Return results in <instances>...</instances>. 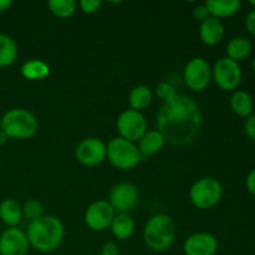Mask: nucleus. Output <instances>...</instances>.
Segmentation results:
<instances>
[{"mask_svg":"<svg viewBox=\"0 0 255 255\" xmlns=\"http://www.w3.org/2000/svg\"><path fill=\"white\" fill-rule=\"evenodd\" d=\"M204 5L211 16L221 20L222 17H229L238 12L242 4L239 0H207Z\"/></svg>","mask_w":255,"mask_h":255,"instance_id":"17","label":"nucleus"},{"mask_svg":"<svg viewBox=\"0 0 255 255\" xmlns=\"http://www.w3.org/2000/svg\"><path fill=\"white\" fill-rule=\"evenodd\" d=\"M80 9L86 14H95L100 10L102 2L100 0H81L79 2Z\"/></svg>","mask_w":255,"mask_h":255,"instance_id":"28","label":"nucleus"},{"mask_svg":"<svg viewBox=\"0 0 255 255\" xmlns=\"http://www.w3.org/2000/svg\"><path fill=\"white\" fill-rule=\"evenodd\" d=\"M22 208L19 202L15 199L7 198L0 203V219L9 228H14L21 221Z\"/></svg>","mask_w":255,"mask_h":255,"instance_id":"19","label":"nucleus"},{"mask_svg":"<svg viewBox=\"0 0 255 255\" xmlns=\"http://www.w3.org/2000/svg\"><path fill=\"white\" fill-rule=\"evenodd\" d=\"M244 132L251 139L255 141V114H252L251 116L247 117L244 122Z\"/></svg>","mask_w":255,"mask_h":255,"instance_id":"30","label":"nucleus"},{"mask_svg":"<svg viewBox=\"0 0 255 255\" xmlns=\"http://www.w3.org/2000/svg\"><path fill=\"white\" fill-rule=\"evenodd\" d=\"M202 126L198 105L189 96L177 94L174 99L162 105L157 114V128L172 146L192 143Z\"/></svg>","mask_w":255,"mask_h":255,"instance_id":"1","label":"nucleus"},{"mask_svg":"<svg viewBox=\"0 0 255 255\" xmlns=\"http://www.w3.org/2000/svg\"><path fill=\"white\" fill-rule=\"evenodd\" d=\"M184 82L191 90L201 92L212 80V69L203 57H193L187 62L183 71Z\"/></svg>","mask_w":255,"mask_h":255,"instance_id":"9","label":"nucleus"},{"mask_svg":"<svg viewBox=\"0 0 255 255\" xmlns=\"http://www.w3.org/2000/svg\"><path fill=\"white\" fill-rule=\"evenodd\" d=\"M246 27L252 35L255 36V9L251 10L246 16Z\"/></svg>","mask_w":255,"mask_h":255,"instance_id":"32","label":"nucleus"},{"mask_svg":"<svg viewBox=\"0 0 255 255\" xmlns=\"http://www.w3.org/2000/svg\"><path fill=\"white\" fill-rule=\"evenodd\" d=\"M21 208L22 214L30 221H35V219L42 217V212H44L42 204L36 199H27Z\"/></svg>","mask_w":255,"mask_h":255,"instance_id":"26","label":"nucleus"},{"mask_svg":"<svg viewBox=\"0 0 255 255\" xmlns=\"http://www.w3.org/2000/svg\"><path fill=\"white\" fill-rule=\"evenodd\" d=\"M199 36L203 44L208 46H216L223 40L224 25L219 19L209 16L199 26Z\"/></svg>","mask_w":255,"mask_h":255,"instance_id":"15","label":"nucleus"},{"mask_svg":"<svg viewBox=\"0 0 255 255\" xmlns=\"http://www.w3.org/2000/svg\"><path fill=\"white\" fill-rule=\"evenodd\" d=\"M0 121H1V117H0Z\"/></svg>","mask_w":255,"mask_h":255,"instance_id":"38","label":"nucleus"},{"mask_svg":"<svg viewBox=\"0 0 255 255\" xmlns=\"http://www.w3.org/2000/svg\"><path fill=\"white\" fill-rule=\"evenodd\" d=\"M37 120L34 115L25 109H11L4 114L0 121V129L9 138H31L37 131Z\"/></svg>","mask_w":255,"mask_h":255,"instance_id":"4","label":"nucleus"},{"mask_svg":"<svg viewBox=\"0 0 255 255\" xmlns=\"http://www.w3.org/2000/svg\"><path fill=\"white\" fill-rule=\"evenodd\" d=\"M252 67H253V71L255 72V56L253 57V61H252Z\"/></svg>","mask_w":255,"mask_h":255,"instance_id":"36","label":"nucleus"},{"mask_svg":"<svg viewBox=\"0 0 255 255\" xmlns=\"http://www.w3.org/2000/svg\"><path fill=\"white\" fill-rule=\"evenodd\" d=\"M177 236L176 224L171 217L157 214L151 217L143 229V239L151 251L161 253L169 249Z\"/></svg>","mask_w":255,"mask_h":255,"instance_id":"3","label":"nucleus"},{"mask_svg":"<svg viewBox=\"0 0 255 255\" xmlns=\"http://www.w3.org/2000/svg\"><path fill=\"white\" fill-rule=\"evenodd\" d=\"M12 5L11 0H0V12H4Z\"/></svg>","mask_w":255,"mask_h":255,"instance_id":"34","label":"nucleus"},{"mask_svg":"<svg viewBox=\"0 0 255 255\" xmlns=\"http://www.w3.org/2000/svg\"><path fill=\"white\" fill-rule=\"evenodd\" d=\"M212 77L219 89L233 91L242 81V69L239 62L224 56L217 60L212 69Z\"/></svg>","mask_w":255,"mask_h":255,"instance_id":"7","label":"nucleus"},{"mask_svg":"<svg viewBox=\"0 0 255 255\" xmlns=\"http://www.w3.org/2000/svg\"><path fill=\"white\" fill-rule=\"evenodd\" d=\"M246 187L247 189H248L249 193L253 194L255 197V168L252 169V171L248 173V176H247Z\"/></svg>","mask_w":255,"mask_h":255,"instance_id":"33","label":"nucleus"},{"mask_svg":"<svg viewBox=\"0 0 255 255\" xmlns=\"http://www.w3.org/2000/svg\"><path fill=\"white\" fill-rule=\"evenodd\" d=\"M29 247L26 233L17 227L0 234V255H26Z\"/></svg>","mask_w":255,"mask_h":255,"instance_id":"13","label":"nucleus"},{"mask_svg":"<svg viewBox=\"0 0 255 255\" xmlns=\"http://www.w3.org/2000/svg\"><path fill=\"white\" fill-rule=\"evenodd\" d=\"M209 16H211V15H209L208 9H207V6L204 4L197 5V6L193 9L194 20H196V21H199L201 24L204 21V20L208 19Z\"/></svg>","mask_w":255,"mask_h":255,"instance_id":"29","label":"nucleus"},{"mask_svg":"<svg viewBox=\"0 0 255 255\" xmlns=\"http://www.w3.org/2000/svg\"><path fill=\"white\" fill-rule=\"evenodd\" d=\"M223 186L214 177H203L194 182L189 189V199L198 209H211L221 202Z\"/></svg>","mask_w":255,"mask_h":255,"instance_id":"5","label":"nucleus"},{"mask_svg":"<svg viewBox=\"0 0 255 255\" xmlns=\"http://www.w3.org/2000/svg\"><path fill=\"white\" fill-rule=\"evenodd\" d=\"M116 126L120 137L131 142L139 141L147 132V121L143 115L131 109L120 114Z\"/></svg>","mask_w":255,"mask_h":255,"instance_id":"8","label":"nucleus"},{"mask_svg":"<svg viewBox=\"0 0 255 255\" xmlns=\"http://www.w3.org/2000/svg\"><path fill=\"white\" fill-rule=\"evenodd\" d=\"M77 162L87 167L99 166L106 159L107 146L102 139L89 137L80 142L75 149Z\"/></svg>","mask_w":255,"mask_h":255,"instance_id":"10","label":"nucleus"},{"mask_svg":"<svg viewBox=\"0 0 255 255\" xmlns=\"http://www.w3.org/2000/svg\"><path fill=\"white\" fill-rule=\"evenodd\" d=\"M109 203L116 213H128L138 203V189L133 183L121 182L110 192Z\"/></svg>","mask_w":255,"mask_h":255,"instance_id":"11","label":"nucleus"},{"mask_svg":"<svg viewBox=\"0 0 255 255\" xmlns=\"http://www.w3.org/2000/svg\"><path fill=\"white\" fill-rule=\"evenodd\" d=\"M249 4L253 6V9H255V0H251V1H249Z\"/></svg>","mask_w":255,"mask_h":255,"instance_id":"37","label":"nucleus"},{"mask_svg":"<svg viewBox=\"0 0 255 255\" xmlns=\"http://www.w3.org/2000/svg\"><path fill=\"white\" fill-rule=\"evenodd\" d=\"M252 42L248 37L246 36H236L229 40L227 45V57L239 62L242 60H246L251 55Z\"/></svg>","mask_w":255,"mask_h":255,"instance_id":"20","label":"nucleus"},{"mask_svg":"<svg viewBox=\"0 0 255 255\" xmlns=\"http://www.w3.org/2000/svg\"><path fill=\"white\" fill-rule=\"evenodd\" d=\"M7 139H9V137H7L6 134L0 129V146H4V144L7 142Z\"/></svg>","mask_w":255,"mask_h":255,"instance_id":"35","label":"nucleus"},{"mask_svg":"<svg viewBox=\"0 0 255 255\" xmlns=\"http://www.w3.org/2000/svg\"><path fill=\"white\" fill-rule=\"evenodd\" d=\"M101 255H120V248L114 242H107L101 249Z\"/></svg>","mask_w":255,"mask_h":255,"instance_id":"31","label":"nucleus"},{"mask_svg":"<svg viewBox=\"0 0 255 255\" xmlns=\"http://www.w3.org/2000/svg\"><path fill=\"white\" fill-rule=\"evenodd\" d=\"M110 228L115 238L119 241H126L133 234L134 221L128 213H117Z\"/></svg>","mask_w":255,"mask_h":255,"instance_id":"18","label":"nucleus"},{"mask_svg":"<svg viewBox=\"0 0 255 255\" xmlns=\"http://www.w3.org/2000/svg\"><path fill=\"white\" fill-rule=\"evenodd\" d=\"M218 241L207 232H199L189 236L183 244L184 255H216Z\"/></svg>","mask_w":255,"mask_h":255,"instance_id":"14","label":"nucleus"},{"mask_svg":"<svg viewBox=\"0 0 255 255\" xmlns=\"http://www.w3.org/2000/svg\"><path fill=\"white\" fill-rule=\"evenodd\" d=\"M166 139L158 129L147 131L138 141V151L144 156H153L163 148Z\"/></svg>","mask_w":255,"mask_h":255,"instance_id":"16","label":"nucleus"},{"mask_svg":"<svg viewBox=\"0 0 255 255\" xmlns=\"http://www.w3.org/2000/svg\"><path fill=\"white\" fill-rule=\"evenodd\" d=\"M17 57V45L11 36L0 32V67L10 66Z\"/></svg>","mask_w":255,"mask_h":255,"instance_id":"23","label":"nucleus"},{"mask_svg":"<svg viewBox=\"0 0 255 255\" xmlns=\"http://www.w3.org/2000/svg\"><path fill=\"white\" fill-rule=\"evenodd\" d=\"M231 107L234 114L241 117H249L253 114L254 102L251 95L243 90H237L231 96Z\"/></svg>","mask_w":255,"mask_h":255,"instance_id":"21","label":"nucleus"},{"mask_svg":"<svg viewBox=\"0 0 255 255\" xmlns=\"http://www.w3.org/2000/svg\"><path fill=\"white\" fill-rule=\"evenodd\" d=\"M156 95L163 104H166V102L171 101L172 99L176 97L177 92L176 89L169 82L162 81L156 86Z\"/></svg>","mask_w":255,"mask_h":255,"instance_id":"27","label":"nucleus"},{"mask_svg":"<svg viewBox=\"0 0 255 255\" xmlns=\"http://www.w3.org/2000/svg\"><path fill=\"white\" fill-rule=\"evenodd\" d=\"M107 146V157L110 163L117 169L127 171L138 164L141 159V153L138 147L134 142L127 141L122 137H115L112 138Z\"/></svg>","mask_w":255,"mask_h":255,"instance_id":"6","label":"nucleus"},{"mask_svg":"<svg viewBox=\"0 0 255 255\" xmlns=\"http://www.w3.org/2000/svg\"><path fill=\"white\" fill-rule=\"evenodd\" d=\"M30 247L41 253H50L59 248L65 237V227L55 216H42L31 221L26 231Z\"/></svg>","mask_w":255,"mask_h":255,"instance_id":"2","label":"nucleus"},{"mask_svg":"<svg viewBox=\"0 0 255 255\" xmlns=\"http://www.w3.org/2000/svg\"><path fill=\"white\" fill-rule=\"evenodd\" d=\"M50 11L57 17H70L76 11L77 4L75 0H50L47 2Z\"/></svg>","mask_w":255,"mask_h":255,"instance_id":"25","label":"nucleus"},{"mask_svg":"<svg viewBox=\"0 0 255 255\" xmlns=\"http://www.w3.org/2000/svg\"><path fill=\"white\" fill-rule=\"evenodd\" d=\"M116 212L107 201H97L90 204L85 212V223L96 232L105 231L111 226Z\"/></svg>","mask_w":255,"mask_h":255,"instance_id":"12","label":"nucleus"},{"mask_svg":"<svg viewBox=\"0 0 255 255\" xmlns=\"http://www.w3.org/2000/svg\"><path fill=\"white\" fill-rule=\"evenodd\" d=\"M153 100V92L146 85H138L131 90L128 96V104L131 110L139 111L147 109Z\"/></svg>","mask_w":255,"mask_h":255,"instance_id":"22","label":"nucleus"},{"mask_svg":"<svg viewBox=\"0 0 255 255\" xmlns=\"http://www.w3.org/2000/svg\"><path fill=\"white\" fill-rule=\"evenodd\" d=\"M50 74V66L42 60H29L21 66V75L27 80H42Z\"/></svg>","mask_w":255,"mask_h":255,"instance_id":"24","label":"nucleus"}]
</instances>
